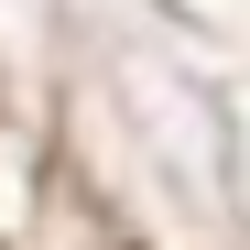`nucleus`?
<instances>
[]
</instances>
